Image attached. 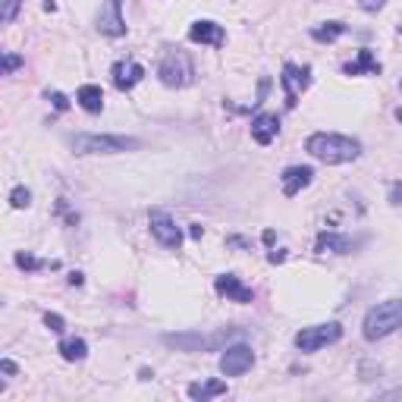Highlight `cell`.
Here are the masks:
<instances>
[{"instance_id": "29", "label": "cell", "mask_w": 402, "mask_h": 402, "mask_svg": "<svg viewBox=\"0 0 402 402\" xmlns=\"http://www.w3.org/2000/svg\"><path fill=\"white\" fill-rule=\"evenodd\" d=\"M0 371H3V374H16V365L10 358H3V361H0Z\"/></svg>"}, {"instance_id": "23", "label": "cell", "mask_w": 402, "mask_h": 402, "mask_svg": "<svg viewBox=\"0 0 402 402\" xmlns=\"http://www.w3.org/2000/svg\"><path fill=\"white\" fill-rule=\"evenodd\" d=\"M10 205L16 208V211H22V208L32 205V192L26 189V185H16L13 192H10Z\"/></svg>"}, {"instance_id": "11", "label": "cell", "mask_w": 402, "mask_h": 402, "mask_svg": "<svg viewBox=\"0 0 402 402\" xmlns=\"http://www.w3.org/2000/svg\"><path fill=\"white\" fill-rule=\"evenodd\" d=\"M214 289H217V295H223V299H230V302H239V305H248V302L255 299V293L236 277V273H220V277L214 280Z\"/></svg>"}, {"instance_id": "1", "label": "cell", "mask_w": 402, "mask_h": 402, "mask_svg": "<svg viewBox=\"0 0 402 402\" xmlns=\"http://www.w3.org/2000/svg\"><path fill=\"white\" fill-rule=\"evenodd\" d=\"M305 151L320 164H349L361 154V145L349 136H340V132H314V136H308Z\"/></svg>"}, {"instance_id": "9", "label": "cell", "mask_w": 402, "mask_h": 402, "mask_svg": "<svg viewBox=\"0 0 402 402\" xmlns=\"http://www.w3.org/2000/svg\"><path fill=\"white\" fill-rule=\"evenodd\" d=\"M308 73H311L308 66H295V63H286V66H283L280 85H283V91H286V107H295V104H299V95L308 89V82H311Z\"/></svg>"}, {"instance_id": "3", "label": "cell", "mask_w": 402, "mask_h": 402, "mask_svg": "<svg viewBox=\"0 0 402 402\" xmlns=\"http://www.w3.org/2000/svg\"><path fill=\"white\" fill-rule=\"evenodd\" d=\"M399 327H402V299L381 302V305H374L365 314V320H361V334H365L368 342L383 340V336L396 334Z\"/></svg>"}, {"instance_id": "30", "label": "cell", "mask_w": 402, "mask_h": 402, "mask_svg": "<svg viewBox=\"0 0 402 402\" xmlns=\"http://www.w3.org/2000/svg\"><path fill=\"white\" fill-rule=\"evenodd\" d=\"M381 399H402V390H387V393H381Z\"/></svg>"}, {"instance_id": "14", "label": "cell", "mask_w": 402, "mask_h": 402, "mask_svg": "<svg viewBox=\"0 0 402 402\" xmlns=\"http://www.w3.org/2000/svg\"><path fill=\"white\" fill-rule=\"evenodd\" d=\"M311 179H314L311 167H289V170L280 176V183H283V195H286V198L299 195L305 185H311Z\"/></svg>"}, {"instance_id": "17", "label": "cell", "mask_w": 402, "mask_h": 402, "mask_svg": "<svg viewBox=\"0 0 402 402\" xmlns=\"http://www.w3.org/2000/svg\"><path fill=\"white\" fill-rule=\"evenodd\" d=\"M75 101H79V107H82V110H89V113H101V110H104L101 85H82V89L75 91Z\"/></svg>"}, {"instance_id": "2", "label": "cell", "mask_w": 402, "mask_h": 402, "mask_svg": "<svg viewBox=\"0 0 402 402\" xmlns=\"http://www.w3.org/2000/svg\"><path fill=\"white\" fill-rule=\"evenodd\" d=\"M242 336V327H220L214 334H164V346L183 352H217Z\"/></svg>"}, {"instance_id": "6", "label": "cell", "mask_w": 402, "mask_h": 402, "mask_svg": "<svg viewBox=\"0 0 402 402\" xmlns=\"http://www.w3.org/2000/svg\"><path fill=\"white\" fill-rule=\"evenodd\" d=\"M340 336H342V327L336 320H330V324H314V327H302L299 334H295V349H299V352H318V349L336 342Z\"/></svg>"}, {"instance_id": "19", "label": "cell", "mask_w": 402, "mask_h": 402, "mask_svg": "<svg viewBox=\"0 0 402 402\" xmlns=\"http://www.w3.org/2000/svg\"><path fill=\"white\" fill-rule=\"evenodd\" d=\"M226 393V381H205V383H192L189 387V396L198 402H208L214 396H223Z\"/></svg>"}, {"instance_id": "33", "label": "cell", "mask_w": 402, "mask_h": 402, "mask_svg": "<svg viewBox=\"0 0 402 402\" xmlns=\"http://www.w3.org/2000/svg\"><path fill=\"white\" fill-rule=\"evenodd\" d=\"M283 258H286V255H283V252H271V264H280V261H283Z\"/></svg>"}, {"instance_id": "15", "label": "cell", "mask_w": 402, "mask_h": 402, "mask_svg": "<svg viewBox=\"0 0 402 402\" xmlns=\"http://www.w3.org/2000/svg\"><path fill=\"white\" fill-rule=\"evenodd\" d=\"M277 132H280V120H277V113H258L252 120V138L258 145H271L273 138H277Z\"/></svg>"}, {"instance_id": "18", "label": "cell", "mask_w": 402, "mask_h": 402, "mask_svg": "<svg viewBox=\"0 0 402 402\" xmlns=\"http://www.w3.org/2000/svg\"><path fill=\"white\" fill-rule=\"evenodd\" d=\"M318 252L349 255V252H352V239L340 236V232H320V236H318Z\"/></svg>"}, {"instance_id": "31", "label": "cell", "mask_w": 402, "mask_h": 402, "mask_svg": "<svg viewBox=\"0 0 402 402\" xmlns=\"http://www.w3.org/2000/svg\"><path fill=\"white\" fill-rule=\"evenodd\" d=\"M201 232H205V230H201L198 223H192V226H189V236H192V239H201Z\"/></svg>"}, {"instance_id": "13", "label": "cell", "mask_w": 402, "mask_h": 402, "mask_svg": "<svg viewBox=\"0 0 402 402\" xmlns=\"http://www.w3.org/2000/svg\"><path fill=\"white\" fill-rule=\"evenodd\" d=\"M110 73H113V85L120 91L136 89V85L145 79V66H142V63H132V60L129 63H123V60L113 63V69H110Z\"/></svg>"}, {"instance_id": "32", "label": "cell", "mask_w": 402, "mask_h": 402, "mask_svg": "<svg viewBox=\"0 0 402 402\" xmlns=\"http://www.w3.org/2000/svg\"><path fill=\"white\" fill-rule=\"evenodd\" d=\"M82 273H69V283H73V286H82Z\"/></svg>"}, {"instance_id": "5", "label": "cell", "mask_w": 402, "mask_h": 402, "mask_svg": "<svg viewBox=\"0 0 402 402\" xmlns=\"http://www.w3.org/2000/svg\"><path fill=\"white\" fill-rule=\"evenodd\" d=\"M157 79H161L167 89H185V85H192L195 82V66H192L189 54L170 51V54L161 60V66H157Z\"/></svg>"}, {"instance_id": "21", "label": "cell", "mask_w": 402, "mask_h": 402, "mask_svg": "<svg viewBox=\"0 0 402 402\" xmlns=\"http://www.w3.org/2000/svg\"><path fill=\"white\" fill-rule=\"evenodd\" d=\"M340 35H346V26H342V22H324V26L311 28L314 42H336Z\"/></svg>"}, {"instance_id": "16", "label": "cell", "mask_w": 402, "mask_h": 402, "mask_svg": "<svg viewBox=\"0 0 402 402\" xmlns=\"http://www.w3.org/2000/svg\"><path fill=\"white\" fill-rule=\"evenodd\" d=\"M342 73H346V75H365V73L377 75V73H381V63H377V57L371 54L368 48H361L358 57H355L352 63H346V66H342Z\"/></svg>"}, {"instance_id": "28", "label": "cell", "mask_w": 402, "mask_h": 402, "mask_svg": "<svg viewBox=\"0 0 402 402\" xmlns=\"http://www.w3.org/2000/svg\"><path fill=\"white\" fill-rule=\"evenodd\" d=\"M358 3H361L365 10H381V7H383V0H358Z\"/></svg>"}, {"instance_id": "12", "label": "cell", "mask_w": 402, "mask_h": 402, "mask_svg": "<svg viewBox=\"0 0 402 402\" xmlns=\"http://www.w3.org/2000/svg\"><path fill=\"white\" fill-rule=\"evenodd\" d=\"M189 42L220 48V44L226 42V32H223V26H217V22H211V19H198V22H192V28H189Z\"/></svg>"}, {"instance_id": "26", "label": "cell", "mask_w": 402, "mask_h": 402, "mask_svg": "<svg viewBox=\"0 0 402 402\" xmlns=\"http://www.w3.org/2000/svg\"><path fill=\"white\" fill-rule=\"evenodd\" d=\"M44 324H48L54 334H63L66 330V320H63V314H57V311H48L44 314Z\"/></svg>"}, {"instance_id": "10", "label": "cell", "mask_w": 402, "mask_h": 402, "mask_svg": "<svg viewBox=\"0 0 402 402\" xmlns=\"http://www.w3.org/2000/svg\"><path fill=\"white\" fill-rule=\"evenodd\" d=\"M98 32L107 35V38H120V35H126L123 0H107V7L98 13Z\"/></svg>"}, {"instance_id": "24", "label": "cell", "mask_w": 402, "mask_h": 402, "mask_svg": "<svg viewBox=\"0 0 402 402\" xmlns=\"http://www.w3.org/2000/svg\"><path fill=\"white\" fill-rule=\"evenodd\" d=\"M19 66H22V57L19 54H3V63H0V75H13Z\"/></svg>"}, {"instance_id": "4", "label": "cell", "mask_w": 402, "mask_h": 402, "mask_svg": "<svg viewBox=\"0 0 402 402\" xmlns=\"http://www.w3.org/2000/svg\"><path fill=\"white\" fill-rule=\"evenodd\" d=\"M69 148L75 154H126V151H138L142 142L129 136H98V132H75L69 136Z\"/></svg>"}, {"instance_id": "8", "label": "cell", "mask_w": 402, "mask_h": 402, "mask_svg": "<svg viewBox=\"0 0 402 402\" xmlns=\"http://www.w3.org/2000/svg\"><path fill=\"white\" fill-rule=\"evenodd\" d=\"M148 226H151V236L161 242L164 248H179L183 246V230L176 226V220L164 211H151L148 214Z\"/></svg>"}, {"instance_id": "20", "label": "cell", "mask_w": 402, "mask_h": 402, "mask_svg": "<svg viewBox=\"0 0 402 402\" xmlns=\"http://www.w3.org/2000/svg\"><path fill=\"white\" fill-rule=\"evenodd\" d=\"M60 355L66 361H82L89 355V342L85 340H63L60 342Z\"/></svg>"}, {"instance_id": "22", "label": "cell", "mask_w": 402, "mask_h": 402, "mask_svg": "<svg viewBox=\"0 0 402 402\" xmlns=\"http://www.w3.org/2000/svg\"><path fill=\"white\" fill-rule=\"evenodd\" d=\"M19 7H22V0H0V22L10 26L16 19V13H19Z\"/></svg>"}, {"instance_id": "7", "label": "cell", "mask_w": 402, "mask_h": 402, "mask_svg": "<svg viewBox=\"0 0 402 402\" xmlns=\"http://www.w3.org/2000/svg\"><path fill=\"white\" fill-rule=\"evenodd\" d=\"M252 365H255V352L246 342H230L223 349V355H220V374L223 377H242L246 371H252Z\"/></svg>"}, {"instance_id": "34", "label": "cell", "mask_w": 402, "mask_h": 402, "mask_svg": "<svg viewBox=\"0 0 402 402\" xmlns=\"http://www.w3.org/2000/svg\"><path fill=\"white\" fill-rule=\"evenodd\" d=\"M396 120H399V123H402V107H399V110H396Z\"/></svg>"}, {"instance_id": "25", "label": "cell", "mask_w": 402, "mask_h": 402, "mask_svg": "<svg viewBox=\"0 0 402 402\" xmlns=\"http://www.w3.org/2000/svg\"><path fill=\"white\" fill-rule=\"evenodd\" d=\"M16 267H22V271H38L42 261L35 258V255H28V252H19V255H16Z\"/></svg>"}, {"instance_id": "27", "label": "cell", "mask_w": 402, "mask_h": 402, "mask_svg": "<svg viewBox=\"0 0 402 402\" xmlns=\"http://www.w3.org/2000/svg\"><path fill=\"white\" fill-rule=\"evenodd\" d=\"M51 101H54V107H57V110H66V107H69L66 95H60V91H54V95H51Z\"/></svg>"}]
</instances>
